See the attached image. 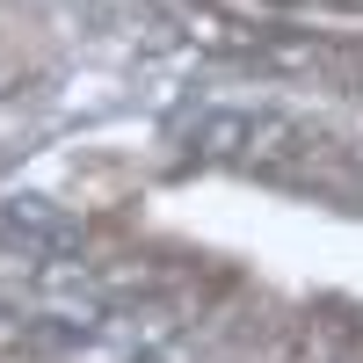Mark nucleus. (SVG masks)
I'll use <instances>...</instances> for the list:
<instances>
[{"label": "nucleus", "instance_id": "obj_1", "mask_svg": "<svg viewBox=\"0 0 363 363\" xmlns=\"http://www.w3.org/2000/svg\"><path fill=\"white\" fill-rule=\"evenodd\" d=\"M349 8H363V0H349Z\"/></svg>", "mask_w": 363, "mask_h": 363}]
</instances>
